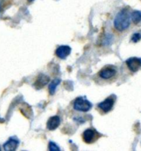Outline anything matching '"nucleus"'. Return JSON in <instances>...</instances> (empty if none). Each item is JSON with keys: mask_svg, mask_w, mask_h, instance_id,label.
Masks as SVG:
<instances>
[{"mask_svg": "<svg viewBox=\"0 0 141 151\" xmlns=\"http://www.w3.org/2000/svg\"><path fill=\"white\" fill-rule=\"evenodd\" d=\"M71 52V48L69 46H61L56 50V55L61 59H65V58L69 56Z\"/></svg>", "mask_w": 141, "mask_h": 151, "instance_id": "nucleus-7", "label": "nucleus"}, {"mask_svg": "<svg viewBox=\"0 0 141 151\" xmlns=\"http://www.w3.org/2000/svg\"><path fill=\"white\" fill-rule=\"evenodd\" d=\"M28 1H29V2H32V1H33V0H28Z\"/></svg>", "mask_w": 141, "mask_h": 151, "instance_id": "nucleus-16", "label": "nucleus"}, {"mask_svg": "<svg viewBox=\"0 0 141 151\" xmlns=\"http://www.w3.org/2000/svg\"><path fill=\"white\" fill-rule=\"evenodd\" d=\"M130 25V14H129L127 9H122L115 16L114 20V27L119 32H124Z\"/></svg>", "mask_w": 141, "mask_h": 151, "instance_id": "nucleus-1", "label": "nucleus"}, {"mask_svg": "<svg viewBox=\"0 0 141 151\" xmlns=\"http://www.w3.org/2000/svg\"><path fill=\"white\" fill-rule=\"evenodd\" d=\"M61 83V80L59 79V78H57V79H55L54 81H53L50 85H49L48 88H49V91H50V94L51 95H53V94L55 93V91H56V89H57V87L58 86V85Z\"/></svg>", "mask_w": 141, "mask_h": 151, "instance_id": "nucleus-12", "label": "nucleus"}, {"mask_svg": "<svg viewBox=\"0 0 141 151\" xmlns=\"http://www.w3.org/2000/svg\"><path fill=\"white\" fill-rule=\"evenodd\" d=\"M4 0H0V12H1V10H2V8H3V6H4Z\"/></svg>", "mask_w": 141, "mask_h": 151, "instance_id": "nucleus-15", "label": "nucleus"}, {"mask_svg": "<svg viewBox=\"0 0 141 151\" xmlns=\"http://www.w3.org/2000/svg\"><path fill=\"white\" fill-rule=\"evenodd\" d=\"M115 96H110V97L106 98L104 101L99 103L98 104V108L103 113H108L109 111L112 110V108L114 106V104H115Z\"/></svg>", "mask_w": 141, "mask_h": 151, "instance_id": "nucleus-5", "label": "nucleus"}, {"mask_svg": "<svg viewBox=\"0 0 141 151\" xmlns=\"http://www.w3.org/2000/svg\"><path fill=\"white\" fill-rule=\"evenodd\" d=\"M91 107H92V104L84 97L76 98L73 104L74 110L81 112H87L91 109Z\"/></svg>", "mask_w": 141, "mask_h": 151, "instance_id": "nucleus-2", "label": "nucleus"}, {"mask_svg": "<svg viewBox=\"0 0 141 151\" xmlns=\"http://www.w3.org/2000/svg\"><path fill=\"white\" fill-rule=\"evenodd\" d=\"M49 150L51 151H58L60 150V148L53 142L49 143Z\"/></svg>", "mask_w": 141, "mask_h": 151, "instance_id": "nucleus-14", "label": "nucleus"}, {"mask_svg": "<svg viewBox=\"0 0 141 151\" xmlns=\"http://www.w3.org/2000/svg\"><path fill=\"white\" fill-rule=\"evenodd\" d=\"M49 81V77L48 76H47L44 74H41L39 75V76L37 77V79L36 81L35 84V87L37 89H40V88H42V87H43L45 85H47Z\"/></svg>", "mask_w": 141, "mask_h": 151, "instance_id": "nucleus-9", "label": "nucleus"}, {"mask_svg": "<svg viewBox=\"0 0 141 151\" xmlns=\"http://www.w3.org/2000/svg\"><path fill=\"white\" fill-rule=\"evenodd\" d=\"M125 64L128 67L129 71L133 73L137 72L141 68V58H131L126 60Z\"/></svg>", "mask_w": 141, "mask_h": 151, "instance_id": "nucleus-6", "label": "nucleus"}, {"mask_svg": "<svg viewBox=\"0 0 141 151\" xmlns=\"http://www.w3.org/2000/svg\"><path fill=\"white\" fill-rule=\"evenodd\" d=\"M116 75H117V69L113 66H107L104 67L99 72V76L101 79L106 81L115 79Z\"/></svg>", "mask_w": 141, "mask_h": 151, "instance_id": "nucleus-3", "label": "nucleus"}, {"mask_svg": "<svg viewBox=\"0 0 141 151\" xmlns=\"http://www.w3.org/2000/svg\"><path fill=\"white\" fill-rule=\"evenodd\" d=\"M100 137V134L97 132L96 129H87L84 131L82 134L83 140L86 144H92L96 142L97 139Z\"/></svg>", "mask_w": 141, "mask_h": 151, "instance_id": "nucleus-4", "label": "nucleus"}, {"mask_svg": "<svg viewBox=\"0 0 141 151\" xmlns=\"http://www.w3.org/2000/svg\"><path fill=\"white\" fill-rule=\"evenodd\" d=\"M18 145V141L15 139H10L8 142H6L4 145V149L6 151L15 150L17 149Z\"/></svg>", "mask_w": 141, "mask_h": 151, "instance_id": "nucleus-10", "label": "nucleus"}, {"mask_svg": "<svg viewBox=\"0 0 141 151\" xmlns=\"http://www.w3.org/2000/svg\"><path fill=\"white\" fill-rule=\"evenodd\" d=\"M130 18L135 24H138L141 21V11H133L130 14Z\"/></svg>", "mask_w": 141, "mask_h": 151, "instance_id": "nucleus-11", "label": "nucleus"}, {"mask_svg": "<svg viewBox=\"0 0 141 151\" xmlns=\"http://www.w3.org/2000/svg\"><path fill=\"white\" fill-rule=\"evenodd\" d=\"M141 40V33L140 32H136V33H134L131 37V41L133 42H138L139 41Z\"/></svg>", "mask_w": 141, "mask_h": 151, "instance_id": "nucleus-13", "label": "nucleus"}, {"mask_svg": "<svg viewBox=\"0 0 141 151\" xmlns=\"http://www.w3.org/2000/svg\"><path fill=\"white\" fill-rule=\"evenodd\" d=\"M60 123H61V119H60L59 116H53L47 121V129L49 130H54V129H56L59 126Z\"/></svg>", "mask_w": 141, "mask_h": 151, "instance_id": "nucleus-8", "label": "nucleus"}]
</instances>
